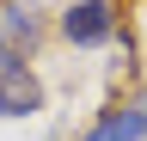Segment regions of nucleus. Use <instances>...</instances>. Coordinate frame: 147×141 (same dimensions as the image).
Returning a JSON list of instances; mask_svg holds the SVG:
<instances>
[{"label": "nucleus", "instance_id": "obj_3", "mask_svg": "<svg viewBox=\"0 0 147 141\" xmlns=\"http://www.w3.org/2000/svg\"><path fill=\"white\" fill-rule=\"evenodd\" d=\"M37 43H43V19H37L31 6H18V0H6V6H0V55L25 61Z\"/></svg>", "mask_w": 147, "mask_h": 141}, {"label": "nucleus", "instance_id": "obj_5", "mask_svg": "<svg viewBox=\"0 0 147 141\" xmlns=\"http://www.w3.org/2000/svg\"><path fill=\"white\" fill-rule=\"evenodd\" d=\"M141 135H147V104H141Z\"/></svg>", "mask_w": 147, "mask_h": 141}, {"label": "nucleus", "instance_id": "obj_1", "mask_svg": "<svg viewBox=\"0 0 147 141\" xmlns=\"http://www.w3.org/2000/svg\"><path fill=\"white\" fill-rule=\"evenodd\" d=\"M61 37L80 43V49L110 43V37H117V6H110V0H80V6H67L61 12Z\"/></svg>", "mask_w": 147, "mask_h": 141}, {"label": "nucleus", "instance_id": "obj_4", "mask_svg": "<svg viewBox=\"0 0 147 141\" xmlns=\"http://www.w3.org/2000/svg\"><path fill=\"white\" fill-rule=\"evenodd\" d=\"M86 141H141V111H110Z\"/></svg>", "mask_w": 147, "mask_h": 141}, {"label": "nucleus", "instance_id": "obj_2", "mask_svg": "<svg viewBox=\"0 0 147 141\" xmlns=\"http://www.w3.org/2000/svg\"><path fill=\"white\" fill-rule=\"evenodd\" d=\"M31 111H43V80L25 61L0 55V117H31Z\"/></svg>", "mask_w": 147, "mask_h": 141}]
</instances>
